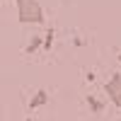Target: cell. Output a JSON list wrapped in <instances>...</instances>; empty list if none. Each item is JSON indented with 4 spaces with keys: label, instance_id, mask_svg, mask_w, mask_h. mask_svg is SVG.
Returning a JSON list of instances; mask_svg holds the SVG:
<instances>
[{
    "label": "cell",
    "instance_id": "6da1fadb",
    "mask_svg": "<svg viewBox=\"0 0 121 121\" xmlns=\"http://www.w3.org/2000/svg\"><path fill=\"white\" fill-rule=\"evenodd\" d=\"M17 5V19L22 24H44V10L39 0H15Z\"/></svg>",
    "mask_w": 121,
    "mask_h": 121
},
{
    "label": "cell",
    "instance_id": "7a4b0ae2",
    "mask_svg": "<svg viewBox=\"0 0 121 121\" xmlns=\"http://www.w3.org/2000/svg\"><path fill=\"white\" fill-rule=\"evenodd\" d=\"M104 95L109 97V102H112L116 109H121V73H114L104 82Z\"/></svg>",
    "mask_w": 121,
    "mask_h": 121
},
{
    "label": "cell",
    "instance_id": "3957f363",
    "mask_svg": "<svg viewBox=\"0 0 121 121\" xmlns=\"http://www.w3.org/2000/svg\"><path fill=\"white\" fill-rule=\"evenodd\" d=\"M46 102H48V92H46V90H36V95L32 97V102H29V112H34V109L44 107Z\"/></svg>",
    "mask_w": 121,
    "mask_h": 121
},
{
    "label": "cell",
    "instance_id": "277c9868",
    "mask_svg": "<svg viewBox=\"0 0 121 121\" xmlns=\"http://www.w3.org/2000/svg\"><path fill=\"white\" fill-rule=\"evenodd\" d=\"M87 107L92 109V114H102V112H104V104L99 102L95 95H90V97H87Z\"/></svg>",
    "mask_w": 121,
    "mask_h": 121
},
{
    "label": "cell",
    "instance_id": "5b68a950",
    "mask_svg": "<svg viewBox=\"0 0 121 121\" xmlns=\"http://www.w3.org/2000/svg\"><path fill=\"white\" fill-rule=\"evenodd\" d=\"M39 46H44V36H32V41L27 44V48H24V53H34Z\"/></svg>",
    "mask_w": 121,
    "mask_h": 121
},
{
    "label": "cell",
    "instance_id": "8992f818",
    "mask_svg": "<svg viewBox=\"0 0 121 121\" xmlns=\"http://www.w3.org/2000/svg\"><path fill=\"white\" fill-rule=\"evenodd\" d=\"M53 36H56L53 27H48V29H46V36H44V48H46V51H48V48L53 46Z\"/></svg>",
    "mask_w": 121,
    "mask_h": 121
},
{
    "label": "cell",
    "instance_id": "52a82bcc",
    "mask_svg": "<svg viewBox=\"0 0 121 121\" xmlns=\"http://www.w3.org/2000/svg\"><path fill=\"white\" fill-rule=\"evenodd\" d=\"M24 121H32V116H27V119H24Z\"/></svg>",
    "mask_w": 121,
    "mask_h": 121
}]
</instances>
